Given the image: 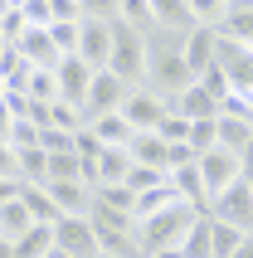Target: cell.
Returning <instances> with one entry per match:
<instances>
[{
    "mask_svg": "<svg viewBox=\"0 0 253 258\" xmlns=\"http://www.w3.org/2000/svg\"><path fill=\"white\" fill-rule=\"evenodd\" d=\"M180 44H185V34H170V29H151L146 34V78H141V88H151L156 98H166V107L195 83Z\"/></svg>",
    "mask_w": 253,
    "mask_h": 258,
    "instance_id": "obj_1",
    "label": "cell"
},
{
    "mask_svg": "<svg viewBox=\"0 0 253 258\" xmlns=\"http://www.w3.org/2000/svg\"><path fill=\"white\" fill-rule=\"evenodd\" d=\"M200 219L195 205H170V210H161V215H146L137 219V244L141 253H156V248H180L185 229Z\"/></svg>",
    "mask_w": 253,
    "mask_h": 258,
    "instance_id": "obj_2",
    "label": "cell"
},
{
    "mask_svg": "<svg viewBox=\"0 0 253 258\" xmlns=\"http://www.w3.org/2000/svg\"><path fill=\"white\" fill-rule=\"evenodd\" d=\"M107 69H112L126 88H141V78H146V34H141V29L112 20V58H107Z\"/></svg>",
    "mask_w": 253,
    "mask_h": 258,
    "instance_id": "obj_3",
    "label": "cell"
},
{
    "mask_svg": "<svg viewBox=\"0 0 253 258\" xmlns=\"http://www.w3.org/2000/svg\"><path fill=\"white\" fill-rule=\"evenodd\" d=\"M195 166H200V180H205V195H210V205H214V195H224L234 180H243V161L234 156V151H224V146L205 151Z\"/></svg>",
    "mask_w": 253,
    "mask_h": 258,
    "instance_id": "obj_4",
    "label": "cell"
},
{
    "mask_svg": "<svg viewBox=\"0 0 253 258\" xmlns=\"http://www.w3.org/2000/svg\"><path fill=\"white\" fill-rule=\"evenodd\" d=\"M210 219H224V224H234V229L253 234V185L248 180H234L224 195H214Z\"/></svg>",
    "mask_w": 253,
    "mask_h": 258,
    "instance_id": "obj_5",
    "label": "cell"
},
{
    "mask_svg": "<svg viewBox=\"0 0 253 258\" xmlns=\"http://www.w3.org/2000/svg\"><path fill=\"white\" fill-rule=\"evenodd\" d=\"M132 88L117 78L112 69H102L98 78H93V88H88V102H83V127L93 122V117H107V112H122V102Z\"/></svg>",
    "mask_w": 253,
    "mask_h": 258,
    "instance_id": "obj_6",
    "label": "cell"
},
{
    "mask_svg": "<svg viewBox=\"0 0 253 258\" xmlns=\"http://www.w3.org/2000/svg\"><path fill=\"white\" fill-rule=\"evenodd\" d=\"M54 248L69 253V258H102L93 219H58L54 224Z\"/></svg>",
    "mask_w": 253,
    "mask_h": 258,
    "instance_id": "obj_7",
    "label": "cell"
},
{
    "mask_svg": "<svg viewBox=\"0 0 253 258\" xmlns=\"http://www.w3.org/2000/svg\"><path fill=\"white\" fill-rule=\"evenodd\" d=\"M78 58L88 69H107L112 58V20H78Z\"/></svg>",
    "mask_w": 253,
    "mask_h": 258,
    "instance_id": "obj_8",
    "label": "cell"
},
{
    "mask_svg": "<svg viewBox=\"0 0 253 258\" xmlns=\"http://www.w3.org/2000/svg\"><path fill=\"white\" fill-rule=\"evenodd\" d=\"M58 98L69 102V107H78L83 112V102H88V88H93V78H98V69H88L78 54H64L58 58Z\"/></svg>",
    "mask_w": 253,
    "mask_h": 258,
    "instance_id": "obj_9",
    "label": "cell"
},
{
    "mask_svg": "<svg viewBox=\"0 0 253 258\" xmlns=\"http://www.w3.org/2000/svg\"><path fill=\"white\" fill-rule=\"evenodd\" d=\"M166 112H170L166 98H156L151 88H132V93H126V102H122V117L132 122V132H156Z\"/></svg>",
    "mask_w": 253,
    "mask_h": 258,
    "instance_id": "obj_10",
    "label": "cell"
},
{
    "mask_svg": "<svg viewBox=\"0 0 253 258\" xmlns=\"http://www.w3.org/2000/svg\"><path fill=\"white\" fill-rule=\"evenodd\" d=\"M49 200L58 205V215L64 219H88L93 215V185L88 180H49Z\"/></svg>",
    "mask_w": 253,
    "mask_h": 258,
    "instance_id": "obj_11",
    "label": "cell"
},
{
    "mask_svg": "<svg viewBox=\"0 0 253 258\" xmlns=\"http://www.w3.org/2000/svg\"><path fill=\"white\" fill-rule=\"evenodd\" d=\"M180 54H185V63H190V73L200 78L205 69H214V54H219V29H210V25H195L190 34H185Z\"/></svg>",
    "mask_w": 253,
    "mask_h": 258,
    "instance_id": "obj_12",
    "label": "cell"
},
{
    "mask_svg": "<svg viewBox=\"0 0 253 258\" xmlns=\"http://www.w3.org/2000/svg\"><path fill=\"white\" fill-rule=\"evenodd\" d=\"M10 49H20L34 69H58V58H64L49 29H25V34H20V44H10Z\"/></svg>",
    "mask_w": 253,
    "mask_h": 258,
    "instance_id": "obj_13",
    "label": "cell"
},
{
    "mask_svg": "<svg viewBox=\"0 0 253 258\" xmlns=\"http://www.w3.org/2000/svg\"><path fill=\"white\" fill-rule=\"evenodd\" d=\"M170 112H180L185 122H210V117H219V98H214L210 88L190 83V88L180 93V98L170 102Z\"/></svg>",
    "mask_w": 253,
    "mask_h": 258,
    "instance_id": "obj_14",
    "label": "cell"
},
{
    "mask_svg": "<svg viewBox=\"0 0 253 258\" xmlns=\"http://www.w3.org/2000/svg\"><path fill=\"white\" fill-rule=\"evenodd\" d=\"M93 229L98 234H122V239H137V215L132 210H117V205H102L98 195H93Z\"/></svg>",
    "mask_w": 253,
    "mask_h": 258,
    "instance_id": "obj_15",
    "label": "cell"
},
{
    "mask_svg": "<svg viewBox=\"0 0 253 258\" xmlns=\"http://www.w3.org/2000/svg\"><path fill=\"white\" fill-rule=\"evenodd\" d=\"M151 20H156V29H170V34H190L195 29L190 0H151Z\"/></svg>",
    "mask_w": 253,
    "mask_h": 258,
    "instance_id": "obj_16",
    "label": "cell"
},
{
    "mask_svg": "<svg viewBox=\"0 0 253 258\" xmlns=\"http://www.w3.org/2000/svg\"><path fill=\"white\" fill-rule=\"evenodd\" d=\"M219 34L243 44V49H253V0H229V15L219 25Z\"/></svg>",
    "mask_w": 253,
    "mask_h": 258,
    "instance_id": "obj_17",
    "label": "cell"
},
{
    "mask_svg": "<svg viewBox=\"0 0 253 258\" xmlns=\"http://www.w3.org/2000/svg\"><path fill=\"white\" fill-rule=\"evenodd\" d=\"M126 151H132L137 166H161V171H170V146L161 142L156 132H137V137L126 142Z\"/></svg>",
    "mask_w": 253,
    "mask_h": 258,
    "instance_id": "obj_18",
    "label": "cell"
},
{
    "mask_svg": "<svg viewBox=\"0 0 253 258\" xmlns=\"http://www.w3.org/2000/svg\"><path fill=\"white\" fill-rule=\"evenodd\" d=\"M93 166H98V185H122L132 175V151L126 146H102Z\"/></svg>",
    "mask_w": 253,
    "mask_h": 258,
    "instance_id": "obj_19",
    "label": "cell"
},
{
    "mask_svg": "<svg viewBox=\"0 0 253 258\" xmlns=\"http://www.w3.org/2000/svg\"><path fill=\"white\" fill-rule=\"evenodd\" d=\"M214 132H219V146L234 151V156H243V146L253 142V122H248V117H234V112L214 117Z\"/></svg>",
    "mask_w": 253,
    "mask_h": 258,
    "instance_id": "obj_20",
    "label": "cell"
},
{
    "mask_svg": "<svg viewBox=\"0 0 253 258\" xmlns=\"http://www.w3.org/2000/svg\"><path fill=\"white\" fill-rule=\"evenodd\" d=\"M170 180H175V190H180L185 205H195L200 215H210V195H205V180H200V166H195V161H190V166H175Z\"/></svg>",
    "mask_w": 253,
    "mask_h": 258,
    "instance_id": "obj_21",
    "label": "cell"
},
{
    "mask_svg": "<svg viewBox=\"0 0 253 258\" xmlns=\"http://www.w3.org/2000/svg\"><path fill=\"white\" fill-rule=\"evenodd\" d=\"M25 229H34V215H29L25 190H20V200H5V205H0V239H5V244H15Z\"/></svg>",
    "mask_w": 253,
    "mask_h": 258,
    "instance_id": "obj_22",
    "label": "cell"
},
{
    "mask_svg": "<svg viewBox=\"0 0 253 258\" xmlns=\"http://www.w3.org/2000/svg\"><path fill=\"white\" fill-rule=\"evenodd\" d=\"M88 132H93V137H98L102 146H126V142H132V137H137V132H132V122H126L122 112L93 117V122H88Z\"/></svg>",
    "mask_w": 253,
    "mask_h": 258,
    "instance_id": "obj_23",
    "label": "cell"
},
{
    "mask_svg": "<svg viewBox=\"0 0 253 258\" xmlns=\"http://www.w3.org/2000/svg\"><path fill=\"white\" fill-rule=\"evenodd\" d=\"M54 253V224H34L15 239V258H49Z\"/></svg>",
    "mask_w": 253,
    "mask_h": 258,
    "instance_id": "obj_24",
    "label": "cell"
},
{
    "mask_svg": "<svg viewBox=\"0 0 253 258\" xmlns=\"http://www.w3.org/2000/svg\"><path fill=\"white\" fill-rule=\"evenodd\" d=\"M20 156V180L25 185H44L49 180V151L44 146H25V151H15Z\"/></svg>",
    "mask_w": 253,
    "mask_h": 258,
    "instance_id": "obj_25",
    "label": "cell"
},
{
    "mask_svg": "<svg viewBox=\"0 0 253 258\" xmlns=\"http://www.w3.org/2000/svg\"><path fill=\"white\" fill-rule=\"evenodd\" d=\"M170 205H185V200H180V190H175V180H170V185H156V190H146V195H137V219H146V215H161V210H170Z\"/></svg>",
    "mask_w": 253,
    "mask_h": 258,
    "instance_id": "obj_26",
    "label": "cell"
},
{
    "mask_svg": "<svg viewBox=\"0 0 253 258\" xmlns=\"http://www.w3.org/2000/svg\"><path fill=\"white\" fill-rule=\"evenodd\" d=\"M180 253H185V258H214V248H210V215H200L195 224L185 229Z\"/></svg>",
    "mask_w": 253,
    "mask_h": 258,
    "instance_id": "obj_27",
    "label": "cell"
},
{
    "mask_svg": "<svg viewBox=\"0 0 253 258\" xmlns=\"http://www.w3.org/2000/svg\"><path fill=\"white\" fill-rule=\"evenodd\" d=\"M243 239H248L243 229H234V224H224V219H210V248H214V258H234V248H239Z\"/></svg>",
    "mask_w": 253,
    "mask_h": 258,
    "instance_id": "obj_28",
    "label": "cell"
},
{
    "mask_svg": "<svg viewBox=\"0 0 253 258\" xmlns=\"http://www.w3.org/2000/svg\"><path fill=\"white\" fill-rule=\"evenodd\" d=\"M25 98L29 102H64V98H58V73L54 69H34L29 83H25Z\"/></svg>",
    "mask_w": 253,
    "mask_h": 258,
    "instance_id": "obj_29",
    "label": "cell"
},
{
    "mask_svg": "<svg viewBox=\"0 0 253 258\" xmlns=\"http://www.w3.org/2000/svg\"><path fill=\"white\" fill-rule=\"evenodd\" d=\"M132 195H146V190H156V185H170V171H161V166H137L132 161V175L122 180Z\"/></svg>",
    "mask_w": 253,
    "mask_h": 258,
    "instance_id": "obj_30",
    "label": "cell"
},
{
    "mask_svg": "<svg viewBox=\"0 0 253 258\" xmlns=\"http://www.w3.org/2000/svg\"><path fill=\"white\" fill-rule=\"evenodd\" d=\"M25 205H29V215H34V224H58V219H64L44 185H25Z\"/></svg>",
    "mask_w": 253,
    "mask_h": 258,
    "instance_id": "obj_31",
    "label": "cell"
},
{
    "mask_svg": "<svg viewBox=\"0 0 253 258\" xmlns=\"http://www.w3.org/2000/svg\"><path fill=\"white\" fill-rule=\"evenodd\" d=\"M49 180H83V156L78 151H54L49 156ZM44 180V185H49Z\"/></svg>",
    "mask_w": 253,
    "mask_h": 258,
    "instance_id": "obj_32",
    "label": "cell"
},
{
    "mask_svg": "<svg viewBox=\"0 0 253 258\" xmlns=\"http://www.w3.org/2000/svg\"><path fill=\"white\" fill-rule=\"evenodd\" d=\"M117 20L132 29H141V34H151L156 20H151V0H122V10H117Z\"/></svg>",
    "mask_w": 253,
    "mask_h": 258,
    "instance_id": "obj_33",
    "label": "cell"
},
{
    "mask_svg": "<svg viewBox=\"0 0 253 258\" xmlns=\"http://www.w3.org/2000/svg\"><path fill=\"white\" fill-rule=\"evenodd\" d=\"M190 15H195V25L219 29V25H224V15H229V0H190Z\"/></svg>",
    "mask_w": 253,
    "mask_h": 258,
    "instance_id": "obj_34",
    "label": "cell"
},
{
    "mask_svg": "<svg viewBox=\"0 0 253 258\" xmlns=\"http://www.w3.org/2000/svg\"><path fill=\"white\" fill-rule=\"evenodd\" d=\"M156 137H161L166 146H175V142H190V122H185L180 112H166V117H161V127H156Z\"/></svg>",
    "mask_w": 253,
    "mask_h": 258,
    "instance_id": "obj_35",
    "label": "cell"
},
{
    "mask_svg": "<svg viewBox=\"0 0 253 258\" xmlns=\"http://www.w3.org/2000/svg\"><path fill=\"white\" fill-rule=\"evenodd\" d=\"M214 146H219L214 117H210V122H190V151H195V156H205V151H214Z\"/></svg>",
    "mask_w": 253,
    "mask_h": 258,
    "instance_id": "obj_36",
    "label": "cell"
},
{
    "mask_svg": "<svg viewBox=\"0 0 253 258\" xmlns=\"http://www.w3.org/2000/svg\"><path fill=\"white\" fill-rule=\"evenodd\" d=\"M49 34H54L58 54H78V20H54V25H49Z\"/></svg>",
    "mask_w": 253,
    "mask_h": 258,
    "instance_id": "obj_37",
    "label": "cell"
},
{
    "mask_svg": "<svg viewBox=\"0 0 253 258\" xmlns=\"http://www.w3.org/2000/svg\"><path fill=\"white\" fill-rule=\"evenodd\" d=\"M20 15H25V25H29V29H49V25H54L49 0H25V5H20Z\"/></svg>",
    "mask_w": 253,
    "mask_h": 258,
    "instance_id": "obj_38",
    "label": "cell"
},
{
    "mask_svg": "<svg viewBox=\"0 0 253 258\" xmlns=\"http://www.w3.org/2000/svg\"><path fill=\"white\" fill-rule=\"evenodd\" d=\"M39 146L54 156V151H78V142H73V132H58V127H39Z\"/></svg>",
    "mask_w": 253,
    "mask_h": 258,
    "instance_id": "obj_39",
    "label": "cell"
},
{
    "mask_svg": "<svg viewBox=\"0 0 253 258\" xmlns=\"http://www.w3.org/2000/svg\"><path fill=\"white\" fill-rule=\"evenodd\" d=\"M93 195H98L102 205H117V210H132V215H137V195H132L126 185H98Z\"/></svg>",
    "mask_w": 253,
    "mask_h": 258,
    "instance_id": "obj_40",
    "label": "cell"
},
{
    "mask_svg": "<svg viewBox=\"0 0 253 258\" xmlns=\"http://www.w3.org/2000/svg\"><path fill=\"white\" fill-rule=\"evenodd\" d=\"M5 142H10L15 151H25V146H39V127H34L29 117H20V122L10 127V137H5Z\"/></svg>",
    "mask_w": 253,
    "mask_h": 258,
    "instance_id": "obj_41",
    "label": "cell"
},
{
    "mask_svg": "<svg viewBox=\"0 0 253 258\" xmlns=\"http://www.w3.org/2000/svg\"><path fill=\"white\" fill-rule=\"evenodd\" d=\"M195 83H200V88H210V93H214L219 102L229 98V78H224V69H219V58H214V69H205V73H200Z\"/></svg>",
    "mask_w": 253,
    "mask_h": 258,
    "instance_id": "obj_42",
    "label": "cell"
},
{
    "mask_svg": "<svg viewBox=\"0 0 253 258\" xmlns=\"http://www.w3.org/2000/svg\"><path fill=\"white\" fill-rule=\"evenodd\" d=\"M25 15H20V10H5V15H0V39H5V44H20V34H25Z\"/></svg>",
    "mask_w": 253,
    "mask_h": 258,
    "instance_id": "obj_43",
    "label": "cell"
},
{
    "mask_svg": "<svg viewBox=\"0 0 253 258\" xmlns=\"http://www.w3.org/2000/svg\"><path fill=\"white\" fill-rule=\"evenodd\" d=\"M122 0H83V20H117Z\"/></svg>",
    "mask_w": 253,
    "mask_h": 258,
    "instance_id": "obj_44",
    "label": "cell"
},
{
    "mask_svg": "<svg viewBox=\"0 0 253 258\" xmlns=\"http://www.w3.org/2000/svg\"><path fill=\"white\" fill-rule=\"evenodd\" d=\"M0 180H20V156L10 142H0Z\"/></svg>",
    "mask_w": 253,
    "mask_h": 258,
    "instance_id": "obj_45",
    "label": "cell"
},
{
    "mask_svg": "<svg viewBox=\"0 0 253 258\" xmlns=\"http://www.w3.org/2000/svg\"><path fill=\"white\" fill-rule=\"evenodd\" d=\"M54 20H83V0H49Z\"/></svg>",
    "mask_w": 253,
    "mask_h": 258,
    "instance_id": "obj_46",
    "label": "cell"
},
{
    "mask_svg": "<svg viewBox=\"0 0 253 258\" xmlns=\"http://www.w3.org/2000/svg\"><path fill=\"white\" fill-rule=\"evenodd\" d=\"M20 190H25V180H0V205H5V200H20Z\"/></svg>",
    "mask_w": 253,
    "mask_h": 258,
    "instance_id": "obj_47",
    "label": "cell"
},
{
    "mask_svg": "<svg viewBox=\"0 0 253 258\" xmlns=\"http://www.w3.org/2000/svg\"><path fill=\"white\" fill-rule=\"evenodd\" d=\"M239 161H243V180H248V185H253V142L243 146V156H239Z\"/></svg>",
    "mask_w": 253,
    "mask_h": 258,
    "instance_id": "obj_48",
    "label": "cell"
},
{
    "mask_svg": "<svg viewBox=\"0 0 253 258\" xmlns=\"http://www.w3.org/2000/svg\"><path fill=\"white\" fill-rule=\"evenodd\" d=\"M234 258H253V234H248V239H243L239 248H234Z\"/></svg>",
    "mask_w": 253,
    "mask_h": 258,
    "instance_id": "obj_49",
    "label": "cell"
},
{
    "mask_svg": "<svg viewBox=\"0 0 253 258\" xmlns=\"http://www.w3.org/2000/svg\"><path fill=\"white\" fill-rule=\"evenodd\" d=\"M146 258H185L180 248H156V253H146Z\"/></svg>",
    "mask_w": 253,
    "mask_h": 258,
    "instance_id": "obj_50",
    "label": "cell"
},
{
    "mask_svg": "<svg viewBox=\"0 0 253 258\" xmlns=\"http://www.w3.org/2000/svg\"><path fill=\"white\" fill-rule=\"evenodd\" d=\"M0 258H15V244H5V239H0Z\"/></svg>",
    "mask_w": 253,
    "mask_h": 258,
    "instance_id": "obj_51",
    "label": "cell"
},
{
    "mask_svg": "<svg viewBox=\"0 0 253 258\" xmlns=\"http://www.w3.org/2000/svg\"><path fill=\"white\" fill-rule=\"evenodd\" d=\"M49 258H69V253H58V248H54V253H49Z\"/></svg>",
    "mask_w": 253,
    "mask_h": 258,
    "instance_id": "obj_52",
    "label": "cell"
}]
</instances>
